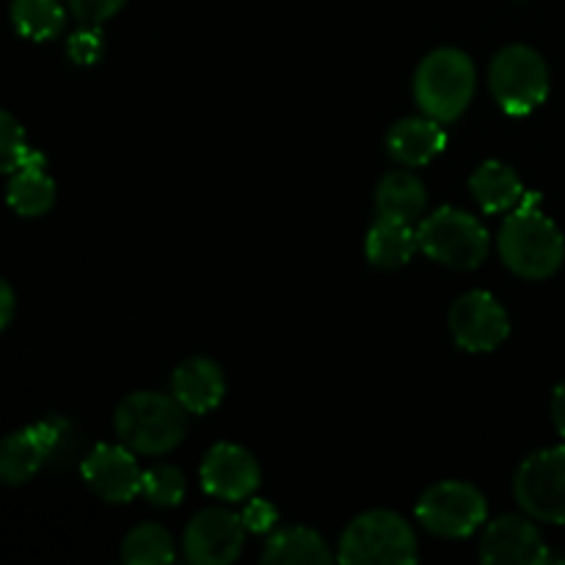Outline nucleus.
<instances>
[{
	"label": "nucleus",
	"instance_id": "20",
	"mask_svg": "<svg viewBox=\"0 0 565 565\" xmlns=\"http://www.w3.org/2000/svg\"><path fill=\"white\" fill-rule=\"evenodd\" d=\"M472 196L486 213H502V210H513L524 199V185L519 180L516 171L511 166L500 163V160H486L469 180Z\"/></svg>",
	"mask_w": 565,
	"mask_h": 565
},
{
	"label": "nucleus",
	"instance_id": "30",
	"mask_svg": "<svg viewBox=\"0 0 565 565\" xmlns=\"http://www.w3.org/2000/svg\"><path fill=\"white\" fill-rule=\"evenodd\" d=\"M552 423H555L557 434L565 439V384L552 392Z\"/></svg>",
	"mask_w": 565,
	"mask_h": 565
},
{
	"label": "nucleus",
	"instance_id": "10",
	"mask_svg": "<svg viewBox=\"0 0 565 565\" xmlns=\"http://www.w3.org/2000/svg\"><path fill=\"white\" fill-rule=\"evenodd\" d=\"M450 331L458 348L469 353H489L511 334L508 312L491 292L472 290L458 298L450 309Z\"/></svg>",
	"mask_w": 565,
	"mask_h": 565
},
{
	"label": "nucleus",
	"instance_id": "9",
	"mask_svg": "<svg viewBox=\"0 0 565 565\" xmlns=\"http://www.w3.org/2000/svg\"><path fill=\"white\" fill-rule=\"evenodd\" d=\"M70 439V423L61 417H47L31 428L6 436L0 441V480L9 486L28 483L47 458L64 450Z\"/></svg>",
	"mask_w": 565,
	"mask_h": 565
},
{
	"label": "nucleus",
	"instance_id": "13",
	"mask_svg": "<svg viewBox=\"0 0 565 565\" xmlns=\"http://www.w3.org/2000/svg\"><path fill=\"white\" fill-rule=\"evenodd\" d=\"M480 561L486 565H544L550 563V550L533 522L522 516H500L486 527Z\"/></svg>",
	"mask_w": 565,
	"mask_h": 565
},
{
	"label": "nucleus",
	"instance_id": "4",
	"mask_svg": "<svg viewBox=\"0 0 565 565\" xmlns=\"http://www.w3.org/2000/svg\"><path fill=\"white\" fill-rule=\"evenodd\" d=\"M475 64L456 47H439L425 55L414 75L419 108L439 121H452L469 108L475 97Z\"/></svg>",
	"mask_w": 565,
	"mask_h": 565
},
{
	"label": "nucleus",
	"instance_id": "11",
	"mask_svg": "<svg viewBox=\"0 0 565 565\" xmlns=\"http://www.w3.org/2000/svg\"><path fill=\"white\" fill-rule=\"evenodd\" d=\"M246 524L243 516L221 508L196 513L185 530V557L193 565H230L241 557Z\"/></svg>",
	"mask_w": 565,
	"mask_h": 565
},
{
	"label": "nucleus",
	"instance_id": "17",
	"mask_svg": "<svg viewBox=\"0 0 565 565\" xmlns=\"http://www.w3.org/2000/svg\"><path fill=\"white\" fill-rule=\"evenodd\" d=\"M447 132L439 127V119H403L386 136L390 154L403 166H425L445 149Z\"/></svg>",
	"mask_w": 565,
	"mask_h": 565
},
{
	"label": "nucleus",
	"instance_id": "29",
	"mask_svg": "<svg viewBox=\"0 0 565 565\" xmlns=\"http://www.w3.org/2000/svg\"><path fill=\"white\" fill-rule=\"evenodd\" d=\"M11 318H14V290L9 281L0 279V331L11 323Z\"/></svg>",
	"mask_w": 565,
	"mask_h": 565
},
{
	"label": "nucleus",
	"instance_id": "18",
	"mask_svg": "<svg viewBox=\"0 0 565 565\" xmlns=\"http://www.w3.org/2000/svg\"><path fill=\"white\" fill-rule=\"evenodd\" d=\"M419 248V237L414 232V224L397 218H386L379 215L373 226L367 232V243H364V252L367 259L375 268H403L408 259L414 257V252Z\"/></svg>",
	"mask_w": 565,
	"mask_h": 565
},
{
	"label": "nucleus",
	"instance_id": "8",
	"mask_svg": "<svg viewBox=\"0 0 565 565\" xmlns=\"http://www.w3.org/2000/svg\"><path fill=\"white\" fill-rule=\"evenodd\" d=\"M483 494L475 486L461 480H445V483L430 486L417 502V519L428 533L441 539H467L478 533L486 522Z\"/></svg>",
	"mask_w": 565,
	"mask_h": 565
},
{
	"label": "nucleus",
	"instance_id": "21",
	"mask_svg": "<svg viewBox=\"0 0 565 565\" xmlns=\"http://www.w3.org/2000/svg\"><path fill=\"white\" fill-rule=\"evenodd\" d=\"M331 552L326 541L309 527H285L274 533L265 544L263 563H331Z\"/></svg>",
	"mask_w": 565,
	"mask_h": 565
},
{
	"label": "nucleus",
	"instance_id": "28",
	"mask_svg": "<svg viewBox=\"0 0 565 565\" xmlns=\"http://www.w3.org/2000/svg\"><path fill=\"white\" fill-rule=\"evenodd\" d=\"M243 524H246V530H252V533H268L276 524V508L265 500L248 502L246 511H243Z\"/></svg>",
	"mask_w": 565,
	"mask_h": 565
},
{
	"label": "nucleus",
	"instance_id": "15",
	"mask_svg": "<svg viewBox=\"0 0 565 565\" xmlns=\"http://www.w3.org/2000/svg\"><path fill=\"white\" fill-rule=\"evenodd\" d=\"M171 390L182 403V408L191 414H207L221 406L226 392V379L213 359L193 356L185 359L171 375Z\"/></svg>",
	"mask_w": 565,
	"mask_h": 565
},
{
	"label": "nucleus",
	"instance_id": "19",
	"mask_svg": "<svg viewBox=\"0 0 565 565\" xmlns=\"http://www.w3.org/2000/svg\"><path fill=\"white\" fill-rule=\"evenodd\" d=\"M425 207H428V191H425L423 180L412 171H392L375 188V210L386 218L414 224V221L423 218Z\"/></svg>",
	"mask_w": 565,
	"mask_h": 565
},
{
	"label": "nucleus",
	"instance_id": "25",
	"mask_svg": "<svg viewBox=\"0 0 565 565\" xmlns=\"http://www.w3.org/2000/svg\"><path fill=\"white\" fill-rule=\"evenodd\" d=\"M25 132L11 114L0 110V174H14L28 154Z\"/></svg>",
	"mask_w": 565,
	"mask_h": 565
},
{
	"label": "nucleus",
	"instance_id": "14",
	"mask_svg": "<svg viewBox=\"0 0 565 565\" xmlns=\"http://www.w3.org/2000/svg\"><path fill=\"white\" fill-rule=\"evenodd\" d=\"M202 486L218 500H248L259 489V463L243 447L215 445L202 461Z\"/></svg>",
	"mask_w": 565,
	"mask_h": 565
},
{
	"label": "nucleus",
	"instance_id": "7",
	"mask_svg": "<svg viewBox=\"0 0 565 565\" xmlns=\"http://www.w3.org/2000/svg\"><path fill=\"white\" fill-rule=\"evenodd\" d=\"M513 494L527 516L565 524V445L533 452L513 478Z\"/></svg>",
	"mask_w": 565,
	"mask_h": 565
},
{
	"label": "nucleus",
	"instance_id": "1",
	"mask_svg": "<svg viewBox=\"0 0 565 565\" xmlns=\"http://www.w3.org/2000/svg\"><path fill=\"white\" fill-rule=\"evenodd\" d=\"M502 263L522 279H550L565 257L563 232L539 207V196H524L500 230Z\"/></svg>",
	"mask_w": 565,
	"mask_h": 565
},
{
	"label": "nucleus",
	"instance_id": "3",
	"mask_svg": "<svg viewBox=\"0 0 565 565\" xmlns=\"http://www.w3.org/2000/svg\"><path fill=\"white\" fill-rule=\"evenodd\" d=\"M337 557L345 565H412L419 557L417 535L397 513L370 511L348 524Z\"/></svg>",
	"mask_w": 565,
	"mask_h": 565
},
{
	"label": "nucleus",
	"instance_id": "22",
	"mask_svg": "<svg viewBox=\"0 0 565 565\" xmlns=\"http://www.w3.org/2000/svg\"><path fill=\"white\" fill-rule=\"evenodd\" d=\"M11 22L20 36L47 42L64 31L66 14L61 0H11Z\"/></svg>",
	"mask_w": 565,
	"mask_h": 565
},
{
	"label": "nucleus",
	"instance_id": "2",
	"mask_svg": "<svg viewBox=\"0 0 565 565\" xmlns=\"http://www.w3.org/2000/svg\"><path fill=\"white\" fill-rule=\"evenodd\" d=\"M174 395L160 392H132L119 403L114 414L116 434L121 445L143 456H163L174 450L188 430V417Z\"/></svg>",
	"mask_w": 565,
	"mask_h": 565
},
{
	"label": "nucleus",
	"instance_id": "6",
	"mask_svg": "<svg viewBox=\"0 0 565 565\" xmlns=\"http://www.w3.org/2000/svg\"><path fill=\"white\" fill-rule=\"evenodd\" d=\"M419 248L436 263L456 270H472L489 257V232L475 215L456 207L430 213L417 230Z\"/></svg>",
	"mask_w": 565,
	"mask_h": 565
},
{
	"label": "nucleus",
	"instance_id": "23",
	"mask_svg": "<svg viewBox=\"0 0 565 565\" xmlns=\"http://www.w3.org/2000/svg\"><path fill=\"white\" fill-rule=\"evenodd\" d=\"M174 541L160 524H138L121 544V561L130 565H163L174 563Z\"/></svg>",
	"mask_w": 565,
	"mask_h": 565
},
{
	"label": "nucleus",
	"instance_id": "27",
	"mask_svg": "<svg viewBox=\"0 0 565 565\" xmlns=\"http://www.w3.org/2000/svg\"><path fill=\"white\" fill-rule=\"evenodd\" d=\"M66 3L81 25H103L105 20L125 9L127 0H66Z\"/></svg>",
	"mask_w": 565,
	"mask_h": 565
},
{
	"label": "nucleus",
	"instance_id": "24",
	"mask_svg": "<svg viewBox=\"0 0 565 565\" xmlns=\"http://www.w3.org/2000/svg\"><path fill=\"white\" fill-rule=\"evenodd\" d=\"M185 478L174 467H152L143 472L141 494L158 508L180 505L182 497H185Z\"/></svg>",
	"mask_w": 565,
	"mask_h": 565
},
{
	"label": "nucleus",
	"instance_id": "16",
	"mask_svg": "<svg viewBox=\"0 0 565 565\" xmlns=\"http://www.w3.org/2000/svg\"><path fill=\"white\" fill-rule=\"evenodd\" d=\"M6 199H9L11 210L25 215V218H36L53 207L55 182L44 171V154H39L36 149H28L22 166L11 174Z\"/></svg>",
	"mask_w": 565,
	"mask_h": 565
},
{
	"label": "nucleus",
	"instance_id": "12",
	"mask_svg": "<svg viewBox=\"0 0 565 565\" xmlns=\"http://www.w3.org/2000/svg\"><path fill=\"white\" fill-rule=\"evenodd\" d=\"M83 480L105 502H130L141 494L143 472L127 445H97L83 461Z\"/></svg>",
	"mask_w": 565,
	"mask_h": 565
},
{
	"label": "nucleus",
	"instance_id": "5",
	"mask_svg": "<svg viewBox=\"0 0 565 565\" xmlns=\"http://www.w3.org/2000/svg\"><path fill=\"white\" fill-rule=\"evenodd\" d=\"M489 86L500 108L511 116H527L550 94V70L527 44L500 50L489 66Z\"/></svg>",
	"mask_w": 565,
	"mask_h": 565
},
{
	"label": "nucleus",
	"instance_id": "26",
	"mask_svg": "<svg viewBox=\"0 0 565 565\" xmlns=\"http://www.w3.org/2000/svg\"><path fill=\"white\" fill-rule=\"evenodd\" d=\"M66 53L81 66L97 64L105 53V39L99 33V25H83L81 31L72 33L70 42H66Z\"/></svg>",
	"mask_w": 565,
	"mask_h": 565
}]
</instances>
